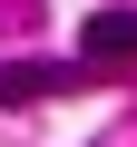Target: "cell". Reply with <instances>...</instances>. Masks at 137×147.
Returning a JSON list of instances; mask_svg holds the SVG:
<instances>
[{"mask_svg": "<svg viewBox=\"0 0 137 147\" xmlns=\"http://www.w3.org/2000/svg\"><path fill=\"white\" fill-rule=\"evenodd\" d=\"M79 59H88V69H127V59H137V10H98V20H79Z\"/></svg>", "mask_w": 137, "mask_h": 147, "instance_id": "1", "label": "cell"}, {"mask_svg": "<svg viewBox=\"0 0 137 147\" xmlns=\"http://www.w3.org/2000/svg\"><path fill=\"white\" fill-rule=\"evenodd\" d=\"M79 69H49V59H0V108H30V98H59Z\"/></svg>", "mask_w": 137, "mask_h": 147, "instance_id": "2", "label": "cell"}]
</instances>
